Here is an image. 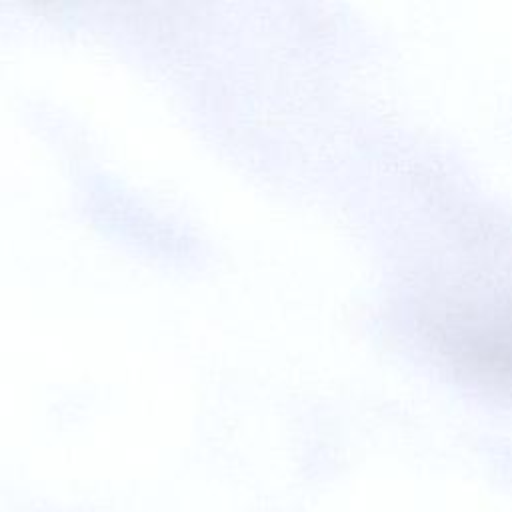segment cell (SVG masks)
Returning <instances> with one entry per match:
<instances>
[{"label":"cell","mask_w":512,"mask_h":512,"mask_svg":"<svg viewBox=\"0 0 512 512\" xmlns=\"http://www.w3.org/2000/svg\"><path fill=\"white\" fill-rule=\"evenodd\" d=\"M472 342L466 348L470 360L498 378L512 380V326L488 330L484 334L470 336Z\"/></svg>","instance_id":"6da1fadb"}]
</instances>
